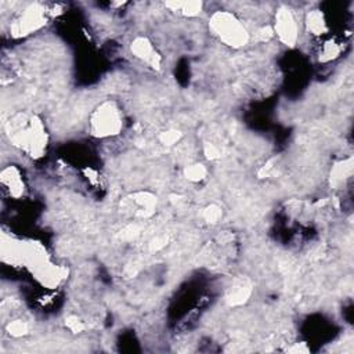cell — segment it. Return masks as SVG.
Listing matches in <instances>:
<instances>
[{"label":"cell","mask_w":354,"mask_h":354,"mask_svg":"<svg viewBox=\"0 0 354 354\" xmlns=\"http://www.w3.org/2000/svg\"><path fill=\"white\" fill-rule=\"evenodd\" d=\"M7 331H9V334L11 336L20 338V336H24V335L28 334V324L24 323V321H21V320H15V321L9 324Z\"/></svg>","instance_id":"obj_13"},{"label":"cell","mask_w":354,"mask_h":354,"mask_svg":"<svg viewBox=\"0 0 354 354\" xmlns=\"http://www.w3.org/2000/svg\"><path fill=\"white\" fill-rule=\"evenodd\" d=\"M132 53L137 58H140L144 62H147L148 65L152 68H159L161 66V57L158 56V53L151 45V42L146 38H138L132 43Z\"/></svg>","instance_id":"obj_6"},{"label":"cell","mask_w":354,"mask_h":354,"mask_svg":"<svg viewBox=\"0 0 354 354\" xmlns=\"http://www.w3.org/2000/svg\"><path fill=\"white\" fill-rule=\"evenodd\" d=\"M249 294H251V291L246 287L239 285V287H237V289L231 291V294L228 296V300H230L231 304H241L249 298Z\"/></svg>","instance_id":"obj_12"},{"label":"cell","mask_w":354,"mask_h":354,"mask_svg":"<svg viewBox=\"0 0 354 354\" xmlns=\"http://www.w3.org/2000/svg\"><path fill=\"white\" fill-rule=\"evenodd\" d=\"M203 218L207 223H216L219 219L222 218V209L219 206H215V205L206 207L203 212Z\"/></svg>","instance_id":"obj_14"},{"label":"cell","mask_w":354,"mask_h":354,"mask_svg":"<svg viewBox=\"0 0 354 354\" xmlns=\"http://www.w3.org/2000/svg\"><path fill=\"white\" fill-rule=\"evenodd\" d=\"M2 184L9 195L13 198H20L24 194V180L21 179L20 170L14 166L6 167L2 172Z\"/></svg>","instance_id":"obj_7"},{"label":"cell","mask_w":354,"mask_h":354,"mask_svg":"<svg viewBox=\"0 0 354 354\" xmlns=\"http://www.w3.org/2000/svg\"><path fill=\"white\" fill-rule=\"evenodd\" d=\"M91 133L97 137L115 136L122 129L121 111L114 102H104L90 118Z\"/></svg>","instance_id":"obj_3"},{"label":"cell","mask_w":354,"mask_h":354,"mask_svg":"<svg viewBox=\"0 0 354 354\" xmlns=\"http://www.w3.org/2000/svg\"><path fill=\"white\" fill-rule=\"evenodd\" d=\"M210 28L220 42L234 49L242 47L249 42L248 30L245 29L241 21L227 11L215 13L210 20Z\"/></svg>","instance_id":"obj_2"},{"label":"cell","mask_w":354,"mask_h":354,"mask_svg":"<svg viewBox=\"0 0 354 354\" xmlns=\"http://www.w3.org/2000/svg\"><path fill=\"white\" fill-rule=\"evenodd\" d=\"M66 325H68V328L72 329L74 332H81L82 329H83V324H82L81 321H79V318H76V317H69V318L66 320Z\"/></svg>","instance_id":"obj_16"},{"label":"cell","mask_w":354,"mask_h":354,"mask_svg":"<svg viewBox=\"0 0 354 354\" xmlns=\"http://www.w3.org/2000/svg\"><path fill=\"white\" fill-rule=\"evenodd\" d=\"M206 155L210 159H215V158L219 157V150L218 148H215L213 146H207L206 147Z\"/></svg>","instance_id":"obj_17"},{"label":"cell","mask_w":354,"mask_h":354,"mask_svg":"<svg viewBox=\"0 0 354 354\" xmlns=\"http://www.w3.org/2000/svg\"><path fill=\"white\" fill-rule=\"evenodd\" d=\"M307 28L315 36L324 35L327 32V22L324 20V15L321 14L320 11H311L307 15Z\"/></svg>","instance_id":"obj_8"},{"label":"cell","mask_w":354,"mask_h":354,"mask_svg":"<svg viewBox=\"0 0 354 354\" xmlns=\"http://www.w3.org/2000/svg\"><path fill=\"white\" fill-rule=\"evenodd\" d=\"M10 126H13L10 138L14 146L20 147L30 157H42L46 148V132L38 118L24 119L22 123H10Z\"/></svg>","instance_id":"obj_1"},{"label":"cell","mask_w":354,"mask_h":354,"mask_svg":"<svg viewBox=\"0 0 354 354\" xmlns=\"http://www.w3.org/2000/svg\"><path fill=\"white\" fill-rule=\"evenodd\" d=\"M340 51H342V47H340L339 43L336 42H328L323 46V49L320 50V58L323 61H329L334 60L336 57L339 56Z\"/></svg>","instance_id":"obj_9"},{"label":"cell","mask_w":354,"mask_h":354,"mask_svg":"<svg viewBox=\"0 0 354 354\" xmlns=\"http://www.w3.org/2000/svg\"><path fill=\"white\" fill-rule=\"evenodd\" d=\"M180 137H182V134L179 132H176V130H169V132L161 133L159 140H161L162 144H165V146H173V144H176V143L180 140Z\"/></svg>","instance_id":"obj_15"},{"label":"cell","mask_w":354,"mask_h":354,"mask_svg":"<svg viewBox=\"0 0 354 354\" xmlns=\"http://www.w3.org/2000/svg\"><path fill=\"white\" fill-rule=\"evenodd\" d=\"M177 7V10L180 11L183 15L186 17H195L201 13L202 10V3L198 2H190V3H177L174 5Z\"/></svg>","instance_id":"obj_10"},{"label":"cell","mask_w":354,"mask_h":354,"mask_svg":"<svg viewBox=\"0 0 354 354\" xmlns=\"http://www.w3.org/2000/svg\"><path fill=\"white\" fill-rule=\"evenodd\" d=\"M186 176L191 182H201L206 177V169L203 165L195 163V165H191L186 169Z\"/></svg>","instance_id":"obj_11"},{"label":"cell","mask_w":354,"mask_h":354,"mask_svg":"<svg viewBox=\"0 0 354 354\" xmlns=\"http://www.w3.org/2000/svg\"><path fill=\"white\" fill-rule=\"evenodd\" d=\"M46 17L43 9H39L38 6H32L26 9L20 18L15 21L14 25L11 26V33L14 36L29 35L36 29H39L45 24Z\"/></svg>","instance_id":"obj_5"},{"label":"cell","mask_w":354,"mask_h":354,"mask_svg":"<svg viewBox=\"0 0 354 354\" xmlns=\"http://www.w3.org/2000/svg\"><path fill=\"white\" fill-rule=\"evenodd\" d=\"M273 32L278 36L279 41L282 42L285 46L292 47L296 45L299 38V26L292 11L285 9V7L277 11Z\"/></svg>","instance_id":"obj_4"}]
</instances>
